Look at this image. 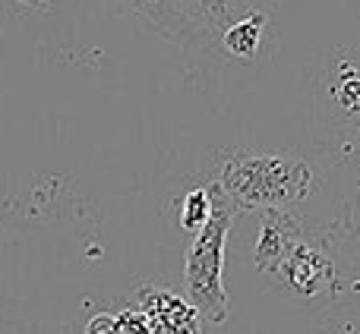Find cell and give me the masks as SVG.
Instances as JSON below:
<instances>
[{
  "label": "cell",
  "instance_id": "obj_10",
  "mask_svg": "<svg viewBox=\"0 0 360 334\" xmlns=\"http://www.w3.org/2000/svg\"><path fill=\"white\" fill-rule=\"evenodd\" d=\"M111 334H152L149 322L139 309H120L114 312V331Z\"/></svg>",
  "mask_w": 360,
  "mask_h": 334
},
{
  "label": "cell",
  "instance_id": "obj_12",
  "mask_svg": "<svg viewBox=\"0 0 360 334\" xmlns=\"http://www.w3.org/2000/svg\"><path fill=\"white\" fill-rule=\"evenodd\" d=\"M10 4H13V10L25 13V10H44L51 0H10Z\"/></svg>",
  "mask_w": 360,
  "mask_h": 334
},
{
  "label": "cell",
  "instance_id": "obj_9",
  "mask_svg": "<svg viewBox=\"0 0 360 334\" xmlns=\"http://www.w3.org/2000/svg\"><path fill=\"white\" fill-rule=\"evenodd\" d=\"M209 215H212V186H196V189L186 192L184 202H180V227L196 236L205 227Z\"/></svg>",
  "mask_w": 360,
  "mask_h": 334
},
{
  "label": "cell",
  "instance_id": "obj_8",
  "mask_svg": "<svg viewBox=\"0 0 360 334\" xmlns=\"http://www.w3.org/2000/svg\"><path fill=\"white\" fill-rule=\"evenodd\" d=\"M186 10L196 16V22L212 35H221L234 19H240L243 0H184Z\"/></svg>",
  "mask_w": 360,
  "mask_h": 334
},
{
  "label": "cell",
  "instance_id": "obj_3",
  "mask_svg": "<svg viewBox=\"0 0 360 334\" xmlns=\"http://www.w3.org/2000/svg\"><path fill=\"white\" fill-rule=\"evenodd\" d=\"M136 306L152 334H199L202 328L196 306L165 284H143L136 290Z\"/></svg>",
  "mask_w": 360,
  "mask_h": 334
},
{
  "label": "cell",
  "instance_id": "obj_11",
  "mask_svg": "<svg viewBox=\"0 0 360 334\" xmlns=\"http://www.w3.org/2000/svg\"><path fill=\"white\" fill-rule=\"evenodd\" d=\"M114 331V312H101L86 325V334H111Z\"/></svg>",
  "mask_w": 360,
  "mask_h": 334
},
{
  "label": "cell",
  "instance_id": "obj_1",
  "mask_svg": "<svg viewBox=\"0 0 360 334\" xmlns=\"http://www.w3.org/2000/svg\"><path fill=\"white\" fill-rule=\"evenodd\" d=\"M215 186L231 199L237 211L247 208H285L310 196L313 171L294 155H253L231 152L224 155Z\"/></svg>",
  "mask_w": 360,
  "mask_h": 334
},
{
  "label": "cell",
  "instance_id": "obj_2",
  "mask_svg": "<svg viewBox=\"0 0 360 334\" xmlns=\"http://www.w3.org/2000/svg\"><path fill=\"white\" fill-rule=\"evenodd\" d=\"M237 218V208L231 199L212 183V215L205 227L193 236L184 262V293L205 322L221 325L228 319V293L221 284L224 268V243H228L231 224Z\"/></svg>",
  "mask_w": 360,
  "mask_h": 334
},
{
  "label": "cell",
  "instance_id": "obj_6",
  "mask_svg": "<svg viewBox=\"0 0 360 334\" xmlns=\"http://www.w3.org/2000/svg\"><path fill=\"white\" fill-rule=\"evenodd\" d=\"M278 274L288 281V287H291L294 293H300V297H316V293H323L326 287L335 281V265H332V259L323 249L310 246V243L304 240L288 255V262L281 265Z\"/></svg>",
  "mask_w": 360,
  "mask_h": 334
},
{
  "label": "cell",
  "instance_id": "obj_4",
  "mask_svg": "<svg viewBox=\"0 0 360 334\" xmlns=\"http://www.w3.org/2000/svg\"><path fill=\"white\" fill-rule=\"evenodd\" d=\"M297 243H304L300 224L294 221L285 208H269L266 215H262L259 236H256L253 265L266 274H278L281 265L288 262V255L297 249Z\"/></svg>",
  "mask_w": 360,
  "mask_h": 334
},
{
  "label": "cell",
  "instance_id": "obj_7",
  "mask_svg": "<svg viewBox=\"0 0 360 334\" xmlns=\"http://www.w3.org/2000/svg\"><path fill=\"white\" fill-rule=\"evenodd\" d=\"M262 32H266V13H243L221 32V48L240 60H253L259 51Z\"/></svg>",
  "mask_w": 360,
  "mask_h": 334
},
{
  "label": "cell",
  "instance_id": "obj_5",
  "mask_svg": "<svg viewBox=\"0 0 360 334\" xmlns=\"http://www.w3.org/2000/svg\"><path fill=\"white\" fill-rule=\"evenodd\" d=\"M127 10L139 13L152 22V29L174 44H199L209 38V32L196 22L184 0H120Z\"/></svg>",
  "mask_w": 360,
  "mask_h": 334
}]
</instances>
